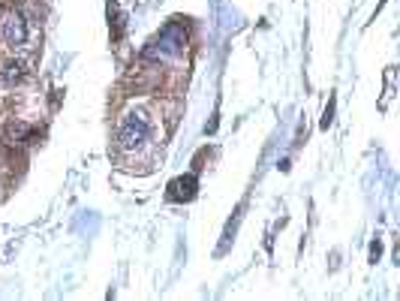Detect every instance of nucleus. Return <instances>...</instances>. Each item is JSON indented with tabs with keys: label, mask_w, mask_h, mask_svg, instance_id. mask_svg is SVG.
I'll return each instance as SVG.
<instances>
[{
	"label": "nucleus",
	"mask_w": 400,
	"mask_h": 301,
	"mask_svg": "<svg viewBox=\"0 0 400 301\" xmlns=\"http://www.w3.org/2000/svg\"><path fill=\"white\" fill-rule=\"evenodd\" d=\"M0 42H4L13 58L33 54L39 46V25L25 9H9V13L0 18Z\"/></svg>",
	"instance_id": "f03ea898"
},
{
	"label": "nucleus",
	"mask_w": 400,
	"mask_h": 301,
	"mask_svg": "<svg viewBox=\"0 0 400 301\" xmlns=\"http://www.w3.org/2000/svg\"><path fill=\"white\" fill-rule=\"evenodd\" d=\"M177 103L157 94H132L112 121V157L124 172L148 175L163 163L175 127Z\"/></svg>",
	"instance_id": "f257e3e1"
}]
</instances>
